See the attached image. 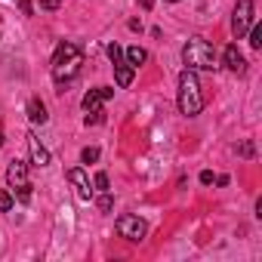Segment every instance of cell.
<instances>
[{
    "label": "cell",
    "instance_id": "obj_26",
    "mask_svg": "<svg viewBox=\"0 0 262 262\" xmlns=\"http://www.w3.org/2000/svg\"><path fill=\"white\" fill-rule=\"evenodd\" d=\"M170 4H179V0H170Z\"/></svg>",
    "mask_w": 262,
    "mask_h": 262
},
{
    "label": "cell",
    "instance_id": "obj_9",
    "mask_svg": "<svg viewBox=\"0 0 262 262\" xmlns=\"http://www.w3.org/2000/svg\"><path fill=\"white\" fill-rule=\"evenodd\" d=\"M68 182L77 188V194H80L83 201H90V198H93V188H90V176H86V170H83V167H71V170H68Z\"/></svg>",
    "mask_w": 262,
    "mask_h": 262
},
{
    "label": "cell",
    "instance_id": "obj_23",
    "mask_svg": "<svg viewBox=\"0 0 262 262\" xmlns=\"http://www.w3.org/2000/svg\"><path fill=\"white\" fill-rule=\"evenodd\" d=\"M129 31H142V22L139 19H129Z\"/></svg>",
    "mask_w": 262,
    "mask_h": 262
},
{
    "label": "cell",
    "instance_id": "obj_13",
    "mask_svg": "<svg viewBox=\"0 0 262 262\" xmlns=\"http://www.w3.org/2000/svg\"><path fill=\"white\" fill-rule=\"evenodd\" d=\"M126 62L133 65V68H139V65L148 62V53H145L142 47H129V50H126Z\"/></svg>",
    "mask_w": 262,
    "mask_h": 262
},
{
    "label": "cell",
    "instance_id": "obj_10",
    "mask_svg": "<svg viewBox=\"0 0 262 262\" xmlns=\"http://www.w3.org/2000/svg\"><path fill=\"white\" fill-rule=\"evenodd\" d=\"M25 142H28V155H31V164H34V167H50V151L40 145V139H37L34 133H28V136H25Z\"/></svg>",
    "mask_w": 262,
    "mask_h": 262
},
{
    "label": "cell",
    "instance_id": "obj_4",
    "mask_svg": "<svg viewBox=\"0 0 262 262\" xmlns=\"http://www.w3.org/2000/svg\"><path fill=\"white\" fill-rule=\"evenodd\" d=\"M7 182H10L16 201H22V204L31 201V188H34V185H31V179H28V164H25V161H10V167H7Z\"/></svg>",
    "mask_w": 262,
    "mask_h": 262
},
{
    "label": "cell",
    "instance_id": "obj_22",
    "mask_svg": "<svg viewBox=\"0 0 262 262\" xmlns=\"http://www.w3.org/2000/svg\"><path fill=\"white\" fill-rule=\"evenodd\" d=\"M201 182H204V185H213V182H216V176H213L210 170H204V173H201Z\"/></svg>",
    "mask_w": 262,
    "mask_h": 262
},
{
    "label": "cell",
    "instance_id": "obj_15",
    "mask_svg": "<svg viewBox=\"0 0 262 262\" xmlns=\"http://www.w3.org/2000/svg\"><path fill=\"white\" fill-rule=\"evenodd\" d=\"M13 204H16V198H13L10 191H0V213H10Z\"/></svg>",
    "mask_w": 262,
    "mask_h": 262
},
{
    "label": "cell",
    "instance_id": "obj_18",
    "mask_svg": "<svg viewBox=\"0 0 262 262\" xmlns=\"http://www.w3.org/2000/svg\"><path fill=\"white\" fill-rule=\"evenodd\" d=\"M93 185H96L99 191H108V173H96V176H93Z\"/></svg>",
    "mask_w": 262,
    "mask_h": 262
},
{
    "label": "cell",
    "instance_id": "obj_16",
    "mask_svg": "<svg viewBox=\"0 0 262 262\" xmlns=\"http://www.w3.org/2000/svg\"><path fill=\"white\" fill-rule=\"evenodd\" d=\"M80 161H83V164H96V161H99V148H96V145H93V148H83V151H80Z\"/></svg>",
    "mask_w": 262,
    "mask_h": 262
},
{
    "label": "cell",
    "instance_id": "obj_6",
    "mask_svg": "<svg viewBox=\"0 0 262 262\" xmlns=\"http://www.w3.org/2000/svg\"><path fill=\"white\" fill-rule=\"evenodd\" d=\"M108 59H111V65H114L117 86H129V83H133V74H136V68L126 62V56H123V50H120L117 43H108Z\"/></svg>",
    "mask_w": 262,
    "mask_h": 262
},
{
    "label": "cell",
    "instance_id": "obj_20",
    "mask_svg": "<svg viewBox=\"0 0 262 262\" xmlns=\"http://www.w3.org/2000/svg\"><path fill=\"white\" fill-rule=\"evenodd\" d=\"M40 7H43V10H59L62 0H40Z\"/></svg>",
    "mask_w": 262,
    "mask_h": 262
},
{
    "label": "cell",
    "instance_id": "obj_2",
    "mask_svg": "<svg viewBox=\"0 0 262 262\" xmlns=\"http://www.w3.org/2000/svg\"><path fill=\"white\" fill-rule=\"evenodd\" d=\"M176 105L185 117H198L204 111V93H201V83L194 77L191 68H185L179 74V93H176Z\"/></svg>",
    "mask_w": 262,
    "mask_h": 262
},
{
    "label": "cell",
    "instance_id": "obj_3",
    "mask_svg": "<svg viewBox=\"0 0 262 262\" xmlns=\"http://www.w3.org/2000/svg\"><path fill=\"white\" fill-rule=\"evenodd\" d=\"M182 62L191 71H216V50L204 37H191L182 47Z\"/></svg>",
    "mask_w": 262,
    "mask_h": 262
},
{
    "label": "cell",
    "instance_id": "obj_1",
    "mask_svg": "<svg viewBox=\"0 0 262 262\" xmlns=\"http://www.w3.org/2000/svg\"><path fill=\"white\" fill-rule=\"evenodd\" d=\"M80 65H83V50L71 40H62L53 53V80L56 83H68L80 74Z\"/></svg>",
    "mask_w": 262,
    "mask_h": 262
},
{
    "label": "cell",
    "instance_id": "obj_25",
    "mask_svg": "<svg viewBox=\"0 0 262 262\" xmlns=\"http://www.w3.org/2000/svg\"><path fill=\"white\" fill-rule=\"evenodd\" d=\"M4 142H7V139H4V129H0V148H4Z\"/></svg>",
    "mask_w": 262,
    "mask_h": 262
},
{
    "label": "cell",
    "instance_id": "obj_12",
    "mask_svg": "<svg viewBox=\"0 0 262 262\" xmlns=\"http://www.w3.org/2000/svg\"><path fill=\"white\" fill-rule=\"evenodd\" d=\"M28 120H31V123H47V120H50L47 105H43L40 99H31V102H28Z\"/></svg>",
    "mask_w": 262,
    "mask_h": 262
},
{
    "label": "cell",
    "instance_id": "obj_14",
    "mask_svg": "<svg viewBox=\"0 0 262 262\" xmlns=\"http://www.w3.org/2000/svg\"><path fill=\"white\" fill-rule=\"evenodd\" d=\"M247 34H250V47H253V50H262V25H256V22H253Z\"/></svg>",
    "mask_w": 262,
    "mask_h": 262
},
{
    "label": "cell",
    "instance_id": "obj_24",
    "mask_svg": "<svg viewBox=\"0 0 262 262\" xmlns=\"http://www.w3.org/2000/svg\"><path fill=\"white\" fill-rule=\"evenodd\" d=\"M139 4H142V10H151V7H155V0H139Z\"/></svg>",
    "mask_w": 262,
    "mask_h": 262
},
{
    "label": "cell",
    "instance_id": "obj_21",
    "mask_svg": "<svg viewBox=\"0 0 262 262\" xmlns=\"http://www.w3.org/2000/svg\"><path fill=\"white\" fill-rule=\"evenodd\" d=\"M16 4H19V10L25 13V16H31L34 10H31V0H16Z\"/></svg>",
    "mask_w": 262,
    "mask_h": 262
},
{
    "label": "cell",
    "instance_id": "obj_8",
    "mask_svg": "<svg viewBox=\"0 0 262 262\" xmlns=\"http://www.w3.org/2000/svg\"><path fill=\"white\" fill-rule=\"evenodd\" d=\"M253 13H256V4L253 0H237V7H234V16H231V34L241 40L250 25H253Z\"/></svg>",
    "mask_w": 262,
    "mask_h": 262
},
{
    "label": "cell",
    "instance_id": "obj_19",
    "mask_svg": "<svg viewBox=\"0 0 262 262\" xmlns=\"http://www.w3.org/2000/svg\"><path fill=\"white\" fill-rule=\"evenodd\" d=\"M237 155H241V158H253V155H256L253 142H241V145H237Z\"/></svg>",
    "mask_w": 262,
    "mask_h": 262
},
{
    "label": "cell",
    "instance_id": "obj_7",
    "mask_svg": "<svg viewBox=\"0 0 262 262\" xmlns=\"http://www.w3.org/2000/svg\"><path fill=\"white\" fill-rule=\"evenodd\" d=\"M117 234L126 237V241H133V244H142L145 234H148V225H145V219H139V216H133V213H126V216L117 219Z\"/></svg>",
    "mask_w": 262,
    "mask_h": 262
},
{
    "label": "cell",
    "instance_id": "obj_11",
    "mask_svg": "<svg viewBox=\"0 0 262 262\" xmlns=\"http://www.w3.org/2000/svg\"><path fill=\"white\" fill-rule=\"evenodd\" d=\"M222 59H225V68H228V71H234V74H244V71H247V62H244V56H241V50H237L234 43L225 47Z\"/></svg>",
    "mask_w": 262,
    "mask_h": 262
},
{
    "label": "cell",
    "instance_id": "obj_5",
    "mask_svg": "<svg viewBox=\"0 0 262 262\" xmlns=\"http://www.w3.org/2000/svg\"><path fill=\"white\" fill-rule=\"evenodd\" d=\"M114 96V90L111 86H96V90H90L86 96H83V111H86V123H102L105 120V111H102V102L105 99H111Z\"/></svg>",
    "mask_w": 262,
    "mask_h": 262
},
{
    "label": "cell",
    "instance_id": "obj_17",
    "mask_svg": "<svg viewBox=\"0 0 262 262\" xmlns=\"http://www.w3.org/2000/svg\"><path fill=\"white\" fill-rule=\"evenodd\" d=\"M96 207H99L102 213H111V207H114V201H111V194H108V191H102V198L96 201Z\"/></svg>",
    "mask_w": 262,
    "mask_h": 262
}]
</instances>
